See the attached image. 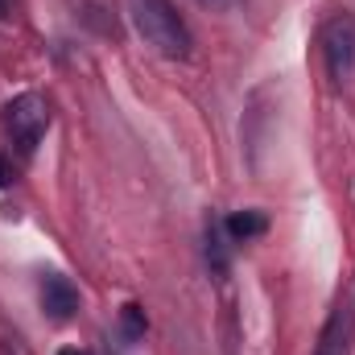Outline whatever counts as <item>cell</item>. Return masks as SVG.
<instances>
[{
  "label": "cell",
  "mask_w": 355,
  "mask_h": 355,
  "mask_svg": "<svg viewBox=\"0 0 355 355\" xmlns=\"http://www.w3.org/2000/svg\"><path fill=\"white\" fill-rule=\"evenodd\" d=\"M207 265L215 268L219 277H223V272H227V265H232L227 236H223V227H219V223H211V227H207Z\"/></svg>",
  "instance_id": "7"
},
{
  "label": "cell",
  "mask_w": 355,
  "mask_h": 355,
  "mask_svg": "<svg viewBox=\"0 0 355 355\" xmlns=\"http://www.w3.org/2000/svg\"><path fill=\"white\" fill-rule=\"evenodd\" d=\"M58 355H91V352H87V347H62Z\"/></svg>",
  "instance_id": "11"
},
{
  "label": "cell",
  "mask_w": 355,
  "mask_h": 355,
  "mask_svg": "<svg viewBox=\"0 0 355 355\" xmlns=\"http://www.w3.org/2000/svg\"><path fill=\"white\" fill-rule=\"evenodd\" d=\"M42 310H46L54 322L75 318V310H79V289H75L67 277H58V272L42 277Z\"/></svg>",
  "instance_id": "5"
},
{
  "label": "cell",
  "mask_w": 355,
  "mask_h": 355,
  "mask_svg": "<svg viewBox=\"0 0 355 355\" xmlns=\"http://www.w3.org/2000/svg\"><path fill=\"white\" fill-rule=\"evenodd\" d=\"M8 182H12V166H8V162H4V157H0V190H4V186H8Z\"/></svg>",
  "instance_id": "9"
},
{
  "label": "cell",
  "mask_w": 355,
  "mask_h": 355,
  "mask_svg": "<svg viewBox=\"0 0 355 355\" xmlns=\"http://www.w3.org/2000/svg\"><path fill=\"white\" fill-rule=\"evenodd\" d=\"M322 54H327V71L335 83L352 79L355 71V17H335L322 33Z\"/></svg>",
  "instance_id": "3"
},
{
  "label": "cell",
  "mask_w": 355,
  "mask_h": 355,
  "mask_svg": "<svg viewBox=\"0 0 355 355\" xmlns=\"http://www.w3.org/2000/svg\"><path fill=\"white\" fill-rule=\"evenodd\" d=\"M198 4H207V8H236L240 0H198Z\"/></svg>",
  "instance_id": "10"
},
{
  "label": "cell",
  "mask_w": 355,
  "mask_h": 355,
  "mask_svg": "<svg viewBox=\"0 0 355 355\" xmlns=\"http://www.w3.org/2000/svg\"><path fill=\"white\" fill-rule=\"evenodd\" d=\"M8 12H12V0H0V21H4Z\"/></svg>",
  "instance_id": "12"
},
{
  "label": "cell",
  "mask_w": 355,
  "mask_h": 355,
  "mask_svg": "<svg viewBox=\"0 0 355 355\" xmlns=\"http://www.w3.org/2000/svg\"><path fill=\"white\" fill-rule=\"evenodd\" d=\"M352 352H355V297H343L331 310L314 355H352Z\"/></svg>",
  "instance_id": "4"
},
{
  "label": "cell",
  "mask_w": 355,
  "mask_h": 355,
  "mask_svg": "<svg viewBox=\"0 0 355 355\" xmlns=\"http://www.w3.org/2000/svg\"><path fill=\"white\" fill-rule=\"evenodd\" d=\"M120 331H124V339H141L145 335V310L141 306H124L120 310Z\"/></svg>",
  "instance_id": "8"
},
{
  "label": "cell",
  "mask_w": 355,
  "mask_h": 355,
  "mask_svg": "<svg viewBox=\"0 0 355 355\" xmlns=\"http://www.w3.org/2000/svg\"><path fill=\"white\" fill-rule=\"evenodd\" d=\"M128 17H132V29L162 54V58H190V29L182 21L170 0H128Z\"/></svg>",
  "instance_id": "1"
},
{
  "label": "cell",
  "mask_w": 355,
  "mask_h": 355,
  "mask_svg": "<svg viewBox=\"0 0 355 355\" xmlns=\"http://www.w3.org/2000/svg\"><path fill=\"white\" fill-rule=\"evenodd\" d=\"M4 128H8L12 145L29 157V153L42 145L46 128H50V107H46V99H42L37 91H25V95L8 99V103H4Z\"/></svg>",
  "instance_id": "2"
},
{
  "label": "cell",
  "mask_w": 355,
  "mask_h": 355,
  "mask_svg": "<svg viewBox=\"0 0 355 355\" xmlns=\"http://www.w3.org/2000/svg\"><path fill=\"white\" fill-rule=\"evenodd\" d=\"M268 219L261 211H240V215H232L227 223H223V232L236 240V244H244V240H257V236H265Z\"/></svg>",
  "instance_id": "6"
}]
</instances>
